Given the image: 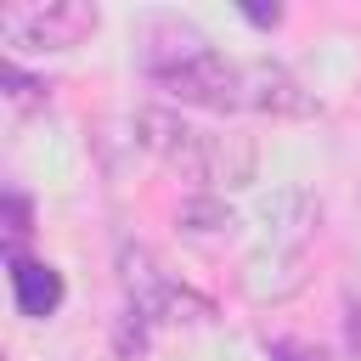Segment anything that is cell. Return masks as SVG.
<instances>
[{
  "mask_svg": "<svg viewBox=\"0 0 361 361\" xmlns=\"http://www.w3.org/2000/svg\"><path fill=\"white\" fill-rule=\"evenodd\" d=\"M141 73L169 90L175 102L214 107V113H276V118H310L316 102L282 62H237L220 56L203 28L186 17H147L141 23Z\"/></svg>",
  "mask_w": 361,
  "mask_h": 361,
  "instance_id": "6da1fadb",
  "label": "cell"
},
{
  "mask_svg": "<svg viewBox=\"0 0 361 361\" xmlns=\"http://www.w3.org/2000/svg\"><path fill=\"white\" fill-rule=\"evenodd\" d=\"M118 276H124V322H118V355H141L164 327L180 322H209V299H197L192 288H180L147 248H124L118 254Z\"/></svg>",
  "mask_w": 361,
  "mask_h": 361,
  "instance_id": "7a4b0ae2",
  "label": "cell"
},
{
  "mask_svg": "<svg viewBox=\"0 0 361 361\" xmlns=\"http://www.w3.org/2000/svg\"><path fill=\"white\" fill-rule=\"evenodd\" d=\"M135 130L169 169H180L203 186H243L254 175V147L243 135H214V130H197L175 113H141Z\"/></svg>",
  "mask_w": 361,
  "mask_h": 361,
  "instance_id": "3957f363",
  "label": "cell"
},
{
  "mask_svg": "<svg viewBox=\"0 0 361 361\" xmlns=\"http://www.w3.org/2000/svg\"><path fill=\"white\" fill-rule=\"evenodd\" d=\"M316 231V209L305 192H282L276 203H265V231L243 265V288L254 299H288L305 282V243Z\"/></svg>",
  "mask_w": 361,
  "mask_h": 361,
  "instance_id": "277c9868",
  "label": "cell"
},
{
  "mask_svg": "<svg viewBox=\"0 0 361 361\" xmlns=\"http://www.w3.org/2000/svg\"><path fill=\"white\" fill-rule=\"evenodd\" d=\"M0 34L17 51H68L96 34V6L85 0H45V6H0Z\"/></svg>",
  "mask_w": 361,
  "mask_h": 361,
  "instance_id": "5b68a950",
  "label": "cell"
},
{
  "mask_svg": "<svg viewBox=\"0 0 361 361\" xmlns=\"http://www.w3.org/2000/svg\"><path fill=\"white\" fill-rule=\"evenodd\" d=\"M11 293H17V310L45 322L56 305H62V271L45 265V259H28V254H11Z\"/></svg>",
  "mask_w": 361,
  "mask_h": 361,
  "instance_id": "8992f818",
  "label": "cell"
},
{
  "mask_svg": "<svg viewBox=\"0 0 361 361\" xmlns=\"http://www.w3.org/2000/svg\"><path fill=\"white\" fill-rule=\"evenodd\" d=\"M0 79L11 85V102H17V107L39 102V85H34V79H23V68H17V62H6V73H0Z\"/></svg>",
  "mask_w": 361,
  "mask_h": 361,
  "instance_id": "52a82bcc",
  "label": "cell"
},
{
  "mask_svg": "<svg viewBox=\"0 0 361 361\" xmlns=\"http://www.w3.org/2000/svg\"><path fill=\"white\" fill-rule=\"evenodd\" d=\"M276 17H282L276 6H248V23H259V28H265V23H276Z\"/></svg>",
  "mask_w": 361,
  "mask_h": 361,
  "instance_id": "ba28073f",
  "label": "cell"
}]
</instances>
